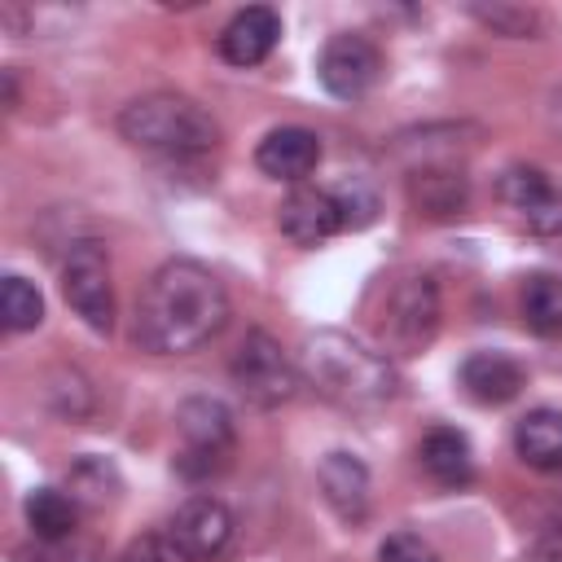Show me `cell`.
<instances>
[{
	"instance_id": "1",
	"label": "cell",
	"mask_w": 562,
	"mask_h": 562,
	"mask_svg": "<svg viewBox=\"0 0 562 562\" xmlns=\"http://www.w3.org/2000/svg\"><path fill=\"white\" fill-rule=\"evenodd\" d=\"M228 321V294L198 259H167L136 299V342L158 356H184L211 342Z\"/></svg>"
},
{
	"instance_id": "2",
	"label": "cell",
	"mask_w": 562,
	"mask_h": 562,
	"mask_svg": "<svg viewBox=\"0 0 562 562\" xmlns=\"http://www.w3.org/2000/svg\"><path fill=\"white\" fill-rule=\"evenodd\" d=\"M299 373L303 382L347 413H373L386 408L400 391V373L391 356L378 347L342 334V329H316L299 347Z\"/></svg>"
},
{
	"instance_id": "3",
	"label": "cell",
	"mask_w": 562,
	"mask_h": 562,
	"mask_svg": "<svg viewBox=\"0 0 562 562\" xmlns=\"http://www.w3.org/2000/svg\"><path fill=\"white\" fill-rule=\"evenodd\" d=\"M119 136L149 154L189 158V154H206L220 145V123L193 97L149 92L119 110Z\"/></svg>"
},
{
	"instance_id": "4",
	"label": "cell",
	"mask_w": 562,
	"mask_h": 562,
	"mask_svg": "<svg viewBox=\"0 0 562 562\" xmlns=\"http://www.w3.org/2000/svg\"><path fill=\"white\" fill-rule=\"evenodd\" d=\"M439 285L422 268H404L382 285L378 312H373V334L382 356H417L435 342L439 334Z\"/></svg>"
},
{
	"instance_id": "5",
	"label": "cell",
	"mask_w": 562,
	"mask_h": 562,
	"mask_svg": "<svg viewBox=\"0 0 562 562\" xmlns=\"http://www.w3.org/2000/svg\"><path fill=\"white\" fill-rule=\"evenodd\" d=\"M228 373H233L237 395H241L246 404H255V408H281V404H290V395H294V386H299L294 360L285 356V347H281L268 329H250V334L237 342Z\"/></svg>"
},
{
	"instance_id": "6",
	"label": "cell",
	"mask_w": 562,
	"mask_h": 562,
	"mask_svg": "<svg viewBox=\"0 0 562 562\" xmlns=\"http://www.w3.org/2000/svg\"><path fill=\"white\" fill-rule=\"evenodd\" d=\"M176 430H180V457H176V470L184 479H206L215 470L228 465V452H233V413L211 400V395H189L180 408H176Z\"/></svg>"
},
{
	"instance_id": "7",
	"label": "cell",
	"mask_w": 562,
	"mask_h": 562,
	"mask_svg": "<svg viewBox=\"0 0 562 562\" xmlns=\"http://www.w3.org/2000/svg\"><path fill=\"white\" fill-rule=\"evenodd\" d=\"M61 294L88 329L110 334V325H114V285H110V259H105L101 241H75L66 250Z\"/></svg>"
},
{
	"instance_id": "8",
	"label": "cell",
	"mask_w": 562,
	"mask_h": 562,
	"mask_svg": "<svg viewBox=\"0 0 562 562\" xmlns=\"http://www.w3.org/2000/svg\"><path fill=\"white\" fill-rule=\"evenodd\" d=\"M233 509L220 496H189L167 522V540L180 562H215L233 544Z\"/></svg>"
},
{
	"instance_id": "9",
	"label": "cell",
	"mask_w": 562,
	"mask_h": 562,
	"mask_svg": "<svg viewBox=\"0 0 562 562\" xmlns=\"http://www.w3.org/2000/svg\"><path fill=\"white\" fill-rule=\"evenodd\" d=\"M316 75H321L325 92H334V97H342V101H356V97H364V92L378 83V75H382V53H378V44H373L369 35H360V31H338V35L325 40L321 61H316Z\"/></svg>"
},
{
	"instance_id": "10",
	"label": "cell",
	"mask_w": 562,
	"mask_h": 562,
	"mask_svg": "<svg viewBox=\"0 0 562 562\" xmlns=\"http://www.w3.org/2000/svg\"><path fill=\"white\" fill-rule=\"evenodd\" d=\"M496 198L540 237H558L562 233V193L558 184L540 171V167H509L496 180Z\"/></svg>"
},
{
	"instance_id": "11",
	"label": "cell",
	"mask_w": 562,
	"mask_h": 562,
	"mask_svg": "<svg viewBox=\"0 0 562 562\" xmlns=\"http://www.w3.org/2000/svg\"><path fill=\"white\" fill-rule=\"evenodd\" d=\"M408 202L426 220H452L470 202V176L457 162H435L408 171Z\"/></svg>"
},
{
	"instance_id": "12",
	"label": "cell",
	"mask_w": 562,
	"mask_h": 562,
	"mask_svg": "<svg viewBox=\"0 0 562 562\" xmlns=\"http://www.w3.org/2000/svg\"><path fill=\"white\" fill-rule=\"evenodd\" d=\"M281 40V18L268 4H250L233 13V22L220 31V57L228 66H259Z\"/></svg>"
},
{
	"instance_id": "13",
	"label": "cell",
	"mask_w": 562,
	"mask_h": 562,
	"mask_svg": "<svg viewBox=\"0 0 562 562\" xmlns=\"http://www.w3.org/2000/svg\"><path fill=\"white\" fill-rule=\"evenodd\" d=\"M255 162H259L263 176L299 184V180L312 176L316 162H321V136L307 132V127H272V132L259 140Z\"/></svg>"
},
{
	"instance_id": "14",
	"label": "cell",
	"mask_w": 562,
	"mask_h": 562,
	"mask_svg": "<svg viewBox=\"0 0 562 562\" xmlns=\"http://www.w3.org/2000/svg\"><path fill=\"white\" fill-rule=\"evenodd\" d=\"M316 483H321L325 505H329L342 522H364V514H369V470H364L360 457H351V452H329V457L316 465Z\"/></svg>"
},
{
	"instance_id": "15",
	"label": "cell",
	"mask_w": 562,
	"mask_h": 562,
	"mask_svg": "<svg viewBox=\"0 0 562 562\" xmlns=\"http://www.w3.org/2000/svg\"><path fill=\"white\" fill-rule=\"evenodd\" d=\"M277 224L294 246H316L342 228V215H338V202L329 189H294L281 202Z\"/></svg>"
},
{
	"instance_id": "16",
	"label": "cell",
	"mask_w": 562,
	"mask_h": 562,
	"mask_svg": "<svg viewBox=\"0 0 562 562\" xmlns=\"http://www.w3.org/2000/svg\"><path fill=\"white\" fill-rule=\"evenodd\" d=\"M461 386L479 404H509L527 386V369L505 351H474L461 360Z\"/></svg>"
},
{
	"instance_id": "17",
	"label": "cell",
	"mask_w": 562,
	"mask_h": 562,
	"mask_svg": "<svg viewBox=\"0 0 562 562\" xmlns=\"http://www.w3.org/2000/svg\"><path fill=\"white\" fill-rule=\"evenodd\" d=\"M514 452L540 474H562V408H531L518 417Z\"/></svg>"
},
{
	"instance_id": "18",
	"label": "cell",
	"mask_w": 562,
	"mask_h": 562,
	"mask_svg": "<svg viewBox=\"0 0 562 562\" xmlns=\"http://www.w3.org/2000/svg\"><path fill=\"white\" fill-rule=\"evenodd\" d=\"M417 457H422V470H426L439 487H465V483L474 479L470 439H465L461 430H452V426H435V430H426Z\"/></svg>"
},
{
	"instance_id": "19",
	"label": "cell",
	"mask_w": 562,
	"mask_h": 562,
	"mask_svg": "<svg viewBox=\"0 0 562 562\" xmlns=\"http://www.w3.org/2000/svg\"><path fill=\"white\" fill-rule=\"evenodd\" d=\"M26 527L35 540H70L79 527V501L57 487H35L26 496Z\"/></svg>"
},
{
	"instance_id": "20",
	"label": "cell",
	"mask_w": 562,
	"mask_h": 562,
	"mask_svg": "<svg viewBox=\"0 0 562 562\" xmlns=\"http://www.w3.org/2000/svg\"><path fill=\"white\" fill-rule=\"evenodd\" d=\"M518 307H522V321H527L531 334L558 338V334H562V277H553V272H531V277L522 281Z\"/></svg>"
},
{
	"instance_id": "21",
	"label": "cell",
	"mask_w": 562,
	"mask_h": 562,
	"mask_svg": "<svg viewBox=\"0 0 562 562\" xmlns=\"http://www.w3.org/2000/svg\"><path fill=\"white\" fill-rule=\"evenodd\" d=\"M0 321H4L9 334H26V329H35L44 321L40 290L26 277H18V272H9L4 285H0Z\"/></svg>"
},
{
	"instance_id": "22",
	"label": "cell",
	"mask_w": 562,
	"mask_h": 562,
	"mask_svg": "<svg viewBox=\"0 0 562 562\" xmlns=\"http://www.w3.org/2000/svg\"><path fill=\"white\" fill-rule=\"evenodd\" d=\"M470 18L483 22L487 31L505 35V40H527L540 31V13L531 4H505V0H492V4H470Z\"/></svg>"
},
{
	"instance_id": "23",
	"label": "cell",
	"mask_w": 562,
	"mask_h": 562,
	"mask_svg": "<svg viewBox=\"0 0 562 562\" xmlns=\"http://www.w3.org/2000/svg\"><path fill=\"white\" fill-rule=\"evenodd\" d=\"M334 202H338V215H342V228H369L378 220V193L364 176H347L338 189H329Z\"/></svg>"
},
{
	"instance_id": "24",
	"label": "cell",
	"mask_w": 562,
	"mask_h": 562,
	"mask_svg": "<svg viewBox=\"0 0 562 562\" xmlns=\"http://www.w3.org/2000/svg\"><path fill=\"white\" fill-rule=\"evenodd\" d=\"M70 487H75V496H83V501L101 505V501H110V496H114V487H119V474H114V465H110V461L83 457V461L70 470Z\"/></svg>"
},
{
	"instance_id": "25",
	"label": "cell",
	"mask_w": 562,
	"mask_h": 562,
	"mask_svg": "<svg viewBox=\"0 0 562 562\" xmlns=\"http://www.w3.org/2000/svg\"><path fill=\"white\" fill-rule=\"evenodd\" d=\"M53 382L57 386H48V404H53V413H61V417H83L88 413V404H92V391H88V382L75 373V369H57L53 373Z\"/></svg>"
},
{
	"instance_id": "26",
	"label": "cell",
	"mask_w": 562,
	"mask_h": 562,
	"mask_svg": "<svg viewBox=\"0 0 562 562\" xmlns=\"http://www.w3.org/2000/svg\"><path fill=\"white\" fill-rule=\"evenodd\" d=\"M378 558H382V562H443V558L435 553V544H430L426 536H417V531H391V536L382 540Z\"/></svg>"
},
{
	"instance_id": "27",
	"label": "cell",
	"mask_w": 562,
	"mask_h": 562,
	"mask_svg": "<svg viewBox=\"0 0 562 562\" xmlns=\"http://www.w3.org/2000/svg\"><path fill=\"white\" fill-rule=\"evenodd\" d=\"M13 562H92V549L79 544L75 536L70 540H35V544L18 549Z\"/></svg>"
},
{
	"instance_id": "28",
	"label": "cell",
	"mask_w": 562,
	"mask_h": 562,
	"mask_svg": "<svg viewBox=\"0 0 562 562\" xmlns=\"http://www.w3.org/2000/svg\"><path fill=\"white\" fill-rule=\"evenodd\" d=\"M119 562H180V553L171 549L167 536H136Z\"/></svg>"
},
{
	"instance_id": "29",
	"label": "cell",
	"mask_w": 562,
	"mask_h": 562,
	"mask_svg": "<svg viewBox=\"0 0 562 562\" xmlns=\"http://www.w3.org/2000/svg\"><path fill=\"white\" fill-rule=\"evenodd\" d=\"M527 562H562V531H536Z\"/></svg>"
}]
</instances>
